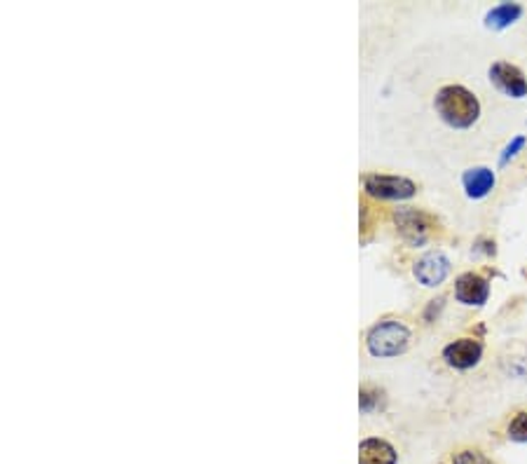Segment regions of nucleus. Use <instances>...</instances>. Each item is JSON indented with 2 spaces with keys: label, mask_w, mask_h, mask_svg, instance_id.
<instances>
[{
  "label": "nucleus",
  "mask_w": 527,
  "mask_h": 464,
  "mask_svg": "<svg viewBox=\"0 0 527 464\" xmlns=\"http://www.w3.org/2000/svg\"><path fill=\"white\" fill-rule=\"evenodd\" d=\"M433 108L452 130H468L480 118V101L462 85H445L433 96Z\"/></svg>",
  "instance_id": "nucleus-1"
},
{
  "label": "nucleus",
  "mask_w": 527,
  "mask_h": 464,
  "mask_svg": "<svg viewBox=\"0 0 527 464\" xmlns=\"http://www.w3.org/2000/svg\"><path fill=\"white\" fill-rule=\"evenodd\" d=\"M366 345H368V352L373 357H398L408 350L410 331L405 323L396 322V319H386V322L375 323L373 329L368 331Z\"/></svg>",
  "instance_id": "nucleus-2"
},
{
  "label": "nucleus",
  "mask_w": 527,
  "mask_h": 464,
  "mask_svg": "<svg viewBox=\"0 0 527 464\" xmlns=\"http://www.w3.org/2000/svg\"><path fill=\"white\" fill-rule=\"evenodd\" d=\"M363 188L370 197L377 200H410L415 197L417 186L405 177H394V174H366L363 177Z\"/></svg>",
  "instance_id": "nucleus-3"
},
{
  "label": "nucleus",
  "mask_w": 527,
  "mask_h": 464,
  "mask_svg": "<svg viewBox=\"0 0 527 464\" xmlns=\"http://www.w3.org/2000/svg\"><path fill=\"white\" fill-rule=\"evenodd\" d=\"M487 76H490V83L495 85L499 92L511 96V99H522V96H527V77L518 66L509 64V61H495V64L490 66Z\"/></svg>",
  "instance_id": "nucleus-4"
},
{
  "label": "nucleus",
  "mask_w": 527,
  "mask_h": 464,
  "mask_svg": "<svg viewBox=\"0 0 527 464\" xmlns=\"http://www.w3.org/2000/svg\"><path fill=\"white\" fill-rule=\"evenodd\" d=\"M483 359V342L476 338H457L443 347V361L455 370H468L480 364Z\"/></svg>",
  "instance_id": "nucleus-5"
},
{
  "label": "nucleus",
  "mask_w": 527,
  "mask_h": 464,
  "mask_svg": "<svg viewBox=\"0 0 527 464\" xmlns=\"http://www.w3.org/2000/svg\"><path fill=\"white\" fill-rule=\"evenodd\" d=\"M455 298L468 307L486 305L490 298V282L478 272H462L455 279Z\"/></svg>",
  "instance_id": "nucleus-6"
},
{
  "label": "nucleus",
  "mask_w": 527,
  "mask_h": 464,
  "mask_svg": "<svg viewBox=\"0 0 527 464\" xmlns=\"http://www.w3.org/2000/svg\"><path fill=\"white\" fill-rule=\"evenodd\" d=\"M413 275H415V279L422 287H441L448 279V275H450V260L445 259L441 251L424 253L415 263V268H413Z\"/></svg>",
  "instance_id": "nucleus-7"
},
{
  "label": "nucleus",
  "mask_w": 527,
  "mask_h": 464,
  "mask_svg": "<svg viewBox=\"0 0 527 464\" xmlns=\"http://www.w3.org/2000/svg\"><path fill=\"white\" fill-rule=\"evenodd\" d=\"M394 221H396L401 235L410 241V244H424L429 235V228H432V221L429 216H424L422 212L415 209H401V212L394 214Z\"/></svg>",
  "instance_id": "nucleus-8"
},
{
  "label": "nucleus",
  "mask_w": 527,
  "mask_h": 464,
  "mask_svg": "<svg viewBox=\"0 0 527 464\" xmlns=\"http://www.w3.org/2000/svg\"><path fill=\"white\" fill-rule=\"evenodd\" d=\"M495 183H497V177L495 171L487 169V167H471V169L464 171L462 186L467 197L471 200H483L487 195L495 190Z\"/></svg>",
  "instance_id": "nucleus-9"
},
{
  "label": "nucleus",
  "mask_w": 527,
  "mask_h": 464,
  "mask_svg": "<svg viewBox=\"0 0 527 464\" xmlns=\"http://www.w3.org/2000/svg\"><path fill=\"white\" fill-rule=\"evenodd\" d=\"M396 448L385 439H366L359 446V464H396Z\"/></svg>",
  "instance_id": "nucleus-10"
},
{
  "label": "nucleus",
  "mask_w": 527,
  "mask_h": 464,
  "mask_svg": "<svg viewBox=\"0 0 527 464\" xmlns=\"http://www.w3.org/2000/svg\"><path fill=\"white\" fill-rule=\"evenodd\" d=\"M522 17V5L518 3H499L486 14V26L495 31L509 29L511 24H515L518 19Z\"/></svg>",
  "instance_id": "nucleus-11"
},
{
  "label": "nucleus",
  "mask_w": 527,
  "mask_h": 464,
  "mask_svg": "<svg viewBox=\"0 0 527 464\" xmlns=\"http://www.w3.org/2000/svg\"><path fill=\"white\" fill-rule=\"evenodd\" d=\"M506 439L513 443H527V411H518L506 424Z\"/></svg>",
  "instance_id": "nucleus-12"
},
{
  "label": "nucleus",
  "mask_w": 527,
  "mask_h": 464,
  "mask_svg": "<svg viewBox=\"0 0 527 464\" xmlns=\"http://www.w3.org/2000/svg\"><path fill=\"white\" fill-rule=\"evenodd\" d=\"M450 464H497L492 458H487L486 452L478 448H462L452 455Z\"/></svg>",
  "instance_id": "nucleus-13"
},
{
  "label": "nucleus",
  "mask_w": 527,
  "mask_h": 464,
  "mask_svg": "<svg viewBox=\"0 0 527 464\" xmlns=\"http://www.w3.org/2000/svg\"><path fill=\"white\" fill-rule=\"evenodd\" d=\"M382 394L375 387H361V399H359V405H361L363 413H370L375 405L380 404Z\"/></svg>",
  "instance_id": "nucleus-14"
},
{
  "label": "nucleus",
  "mask_w": 527,
  "mask_h": 464,
  "mask_svg": "<svg viewBox=\"0 0 527 464\" xmlns=\"http://www.w3.org/2000/svg\"><path fill=\"white\" fill-rule=\"evenodd\" d=\"M525 143H527L525 136H515L513 141H511L509 146L504 148V155H502V159H499V162H502V165H506L509 159H513L515 155H518V150H522V148H525Z\"/></svg>",
  "instance_id": "nucleus-15"
}]
</instances>
